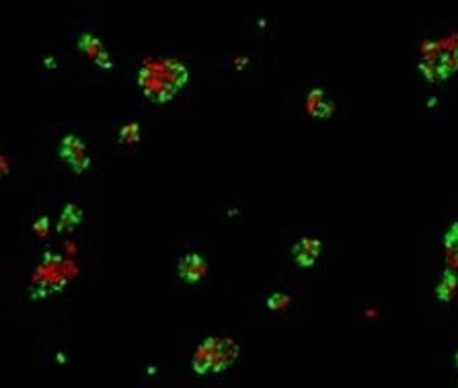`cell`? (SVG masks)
<instances>
[{
	"instance_id": "12",
	"label": "cell",
	"mask_w": 458,
	"mask_h": 388,
	"mask_svg": "<svg viewBox=\"0 0 458 388\" xmlns=\"http://www.w3.org/2000/svg\"><path fill=\"white\" fill-rule=\"evenodd\" d=\"M117 140H119V144H124V146H132V144H136V142L140 140V126H138L136 121L126 124V126L119 130Z\"/></svg>"
},
{
	"instance_id": "5",
	"label": "cell",
	"mask_w": 458,
	"mask_h": 388,
	"mask_svg": "<svg viewBox=\"0 0 458 388\" xmlns=\"http://www.w3.org/2000/svg\"><path fill=\"white\" fill-rule=\"evenodd\" d=\"M216 350H218V337H206L200 348L195 350L191 357V368L195 374L206 376L214 372V364H216Z\"/></svg>"
},
{
	"instance_id": "7",
	"label": "cell",
	"mask_w": 458,
	"mask_h": 388,
	"mask_svg": "<svg viewBox=\"0 0 458 388\" xmlns=\"http://www.w3.org/2000/svg\"><path fill=\"white\" fill-rule=\"evenodd\" d=\"M292 253H294V259L300 267H311V265H315V261L320 255V241L304 237L294 245Z\"/></svg>"
},
{
	"instance_id": "1",
	"label": "cell",
	"mask_w": 458,
	"mask_h": 388,
	"mask_svg": "<svg viewBox=\"0 0 458 388\" xmlns=\"http://www.w3.org/2000/svg\"><path fill=\"white\" fill-rule=\"evenodd\" d=\"M189 82V70L177 58H152L138 70V87L146 101L154 105L171 103Z\"/></svg>"
},
{
	"instance_id": "8",
	"label": "cell",
	"mask_w": 458,
	"mask_h": 388,
	"mask_svg": "<svg viewBox=\"0 0 458 388\" xmlns=\"http://www.w3.org/2000/svg\"><path fill=\"white\" fill-rule=\"evenodd\" d=\"M306 111H309L313 117L323 119V117H331V115H333L335 105H333V101L327 99V95H325L323 89H315V91H311V95L306 97Z\"/></svg>"
},
{
	"instance_id": "15",
	"label": "cell",
	"mask_w": 458,
	"mask_h": 388,
	"mask_svg": "<svg viewBox=\"0 0 458 388\" xmlns=\"http://www.w3.org/2000/svg\"><path fill=\"white\" fill-rule=\"evenodd\" d=\"M2 173H4V175L8 173V161H6V156H2Z\"/></svg>"
},
{
	"instance_id": "6",
	"label": "cell",
	"mask_w": 458,
	"mask_h": 388,
	"mask_svg": "<svg viewBox=\"0 0 458 388\" xmlns=\"http://www.w3.org/2000/svg\"><path fill=\"white\" fill-rule=\"evenodd\" d=\"M241 353V348L235 339L228 337H218V350H216V364H214V374L224 372L226 368H230L237 357Z\"/></svg>"
},
{
	"instance_id": "4",
	"label": "cell",
	"mask_w": 458,
	"mask_h": 388,
	"mask_svg": "<svg viewBox=\"0 0 458 388\" xmlns=\"http://www.w3.org/2000/svg\"><path fill=\"white\" fill-rule=\"evenodd\" d=\"M78 50L99 68L103 70H111L113 68V60L109 56V52L105 50L103 41L99 37H95L93 33H82L78 39Z\"/></svg>"
},
{
	"instance_id": "2",
	"label": "cell",
	"mask_w": 458,
	"mask_h": 388,
	"mask_svg": "<svg viewBox=\"0 0 458 388\" xmlns=\"http://www.w3.org/2000/svg\"><path fill=\"white\" fill-rule=\"evenodd\" d=\"M58 154L71 167L72 173H76V175L84 173L91 167V156H89V150H87L84 142L80 140L78 136H74V134H66L62 138Z\"/></svg>"
},
{
	"instance_id": "11",
	"label": "cell",
	"mask_w": 458,
	"mask_h": 388,
	"mask_svg": "<svg viewBox=\"0 0 458 388\" xmlns=\"http://www.w3.org/2000/svg\"><path fill=\"white\" fill-rule=\"evenodd\" d=\"M436 292H438V298H440L442 302H450V300L457 296V292H458L457 274H452V271H446Z\"/></svg>"
},
{
	"instance_id": "9",
	"label": "cell",
	"mask_w": 458,
	"mask_h": 388,
	"mask_svg": "<svg viewBox=\"0 0 458 388\" xmlns=\"http://www.w3.org/2000/svg\"><path fill=\"white\" fill-rule=\"evenodd\" d=\"M420 70L434 84H440V82H444L450 76L448 70L444 68V64L440 62V58H423L422 64H420Z\"/></svg>"
},
{
	"instance_id": "3",
	"label": "cell",
	"mask_w": 458,
	"mask_h": 388,
	"mask_svg": "<svg viewBox=\"0 0 458 388\" xmlns=\"http://www.w3.org/2000/svg\"><path fill=\"white\" fill-rule=\"evenodd\" d=\"M177 274H179V280H183L185 283L193 285V283L202 282L208 274V263L202 255L198 253H187L179 259V265H177Z\"/></svg>"
},
{
	"instance_id": "10",
	"label": "cell",
	"mask_w": 458,
	"mask_h": 388,
	"mask_svg": "<svg viewBox=\"0 0 458 388\" xmlns=\"http://www.w3.org/2000/svg\"><path fill=\"white\" fill-rule=\"evenodd\" d=\"M80 222H82V210H80L76 204H68V206L62 210L60 222H58V230H60V232H72Z\"/></svg>"
},
{
	"instance_id": "13",
	"label": "cell",
	"mask_w": 458,
	"mask_h": 388,
	"mask_svg": "<svg viewBox=\"0 0 458 388\" xmlns=\"http://www.w3.org/2000/svg\"><path fill=\"white\" fill-rule=\"evenodd\" d=\"M290 304V296H286V294H274L269 300H267V308L269 311H282Z\"/></svg>"
},
{
	"instance_id": "14",
	"label": "cell",
	"mask_w": 458,
	"mask_h": 388,
	"mask_svg": "<svg viewBox=\"0 0 458 388\" xmlns=\"http://www.w3.org/2000/svg\"><path fill=\"white\" fill-rule=\"evenodd\" d=\"M47 228H50V220L43 216V218H39L36 224H34V230H36L37 237H45L47 234Z\"/></svg>"
}]
</instances>
